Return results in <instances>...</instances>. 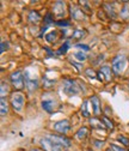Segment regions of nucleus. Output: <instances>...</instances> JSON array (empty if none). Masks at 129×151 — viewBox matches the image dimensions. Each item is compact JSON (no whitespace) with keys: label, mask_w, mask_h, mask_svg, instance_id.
Returning a JSON list of instances; mask_svg holds the SVG:
<instances>
[{"label":"nucleus","mask_w":129,"mask_h":151,"mask_svg":"<svg viewBox=\"0 0 129 151\" xmlns=\"http://www.w3.org/2000/svg\"><path fill=\"white\" fill-rule=\"evenodd\" d=\"M24 102H25V97L23 93H21L19 91L12 93L11 96V106L16 111H21L24 107Z\"/></svg>","instance_id":"nucleus-1"},{"label":"nucleus","mask_w":129,"mask_h":151,"mask_svg":"<svg viewBox=\"0 0 129 151\" xmlns=\"http://www.w3.org/2000/svg\"><path fill=\"white\" fill-rule=\"evenodd\" d=\"M10 81L14 89L17 90H22L25 86V81H24V76L21 71H16L10 76Z\"/></svg>","instance_id":"nucleus-2"},{"label":"nucleus","mask_w":129,"mask_h":151,"mask_svg":"<svg viewBox=\"0 0 129 151\" xmlns=\"http://www.w3.org/2000/svg\"><path fill=\"white\" fill-rule=\"evenodd\" d=\"M62 88H63L65 93H66V95H68V96L78 95V92L80 91L79 90V86H78V83H76L73 79H66V81H63Z\"/></svg>","instance_id":"nucleus-3"},{"label":"nucleus","mask_w":129,"mask_h":151,"mask_svg":"<svg viewBox=\"0 0 129 151\" xmlns=\"http://www.w3.org/2000/svg\"><path fill=\"white\" fill-rule=\"evenodd\" d=\"M40 144H41V146H42V149H43L44 151H63V150H65V146L59 145V144H56V143H54V142L50 140L48 137L42 138L41 142H40Z\"/></svg>","instance_id":"nucleus-4"},{"label":"nucleus","mask_w":129,"mask_h":151,"mask_svg":"<svg viewBox=\"0 0 129 151\" xmlns=\"http://www.w3.org/2000/svg\"><path fill=\"white\" fill-rule=\"evenodd\" d=\"M127 67V58L124 55H117L113 60V70L116 74H121Z\"/></svg>","instance_id":"nucleus-5"},{"label":"nucleus","mask_w":129,"mask_h":151,"mask_svg":"<svg viewBox=\"0 0 129 151\" xmlns=\"http://www.w3.org/2000/svg\"><path fill=\"white\" fill-rule=\"evenodd\" d=\"M71 129V124L68 120H60L58 122H55L54 124V131H56L58 133L60 134H65L67 133V132Z\"/></svg>","instance_id":"nucleus-6"},{"label":"nucleus","mask_w":129,"mask_h":151,"mask_svg":"<svg viewBox=\"0 0 129 151\" xmlns=\"http://www.w3.org/2000/svg\"><path fill=\"white\" fill-rule=\"evenodd\" d=\"M53 12L59 18L65 17L66 16V4L63 1H55L53 5Z\"/></svg>","instance_id":"nucleus-7"},{"label":"nucleus","mask_w":129,"mask_h":151,"mask_svg":"<svg viewBox=\"0 0 129 151\" xmlns=\"http://www.w3.org/2000/svg\"><path fill=\"white\" fill-rule=\"evenodd\" d=\"M90 102L92 104V110H93V114L96 116H98L100 113H102V107H100V101H99V97L93 95L91 99H90Z\"/></svg>","instance_id":"nucleus-8"},{"label":"nucleus","mask_w":129,"mask_h":151,"mask_svg":"<svg viewBox=\"0 0 129 151\" xmlns=\"http://www.w3.org/2000/svg\"><path fill=\"white\" fill-rule=\"evenodd\" d=\"M48 138H49L50 140H53L54 143H56V144H59V145H62V146H65V147H67V146L71 145L69 139H68V138H65V137H62V136L51 134V136H48Z\"/></svg>","instance_id":"nucleus-9"},{"label":"nucleus","mask_w":129,"mask_h":151,"mask_svg":"<svg viewBox=\"0 0 129 151\" xmlns=\"http://www.w3.org/2000/svg\"><path fill=\"white\" fill-rule=\"evenodd\" d=\"M25 88H26L30 92L35 91L36 89L38 88V82H37V81H33V79H30L28 73H25Z\"/></svg>","instance_id":"nucleus-10"},{"label":"nucleus","mask_w":129,"mask_h":151,"mask_svg":"<svg viewBox=\"0 0 129 151\" xmlns=\"http://www.w3.org/2000/svg\"><path fill=\"white\" fill-rule=\"evenodd\" d=\"M99 74H100L99 79H102V77H104L106 82H110V81H111V78H113L111 68H110L109 66H103V67H100V70H99Z\"/></svg>","instance_id":"nucleus-11"},{"label":"nucleus","mask_w":129,"mask_h":151,"mask_svg":"<svg viewBox=\"0 0 129 151\" xmlns=\"http://www.w3.org/2000/svg\"><path fill=\"white\" fill-rule=\"evenodd\" d=\"M90 125L92 126V128H96V129H105L106 126L103 122V120H99L97 118H92L90 120Z\"/></svg>","instance_id":"nucleus-12"},{"label":"nucleus","mask_w":129,"mask_h":151,"mask_svg":"<svg viewBox=\"0 0 129 151\" xmlns=\"http://www.w3.org/2000/svg\"><path fill=\"white\" fill-rule=\"evenodd\" d=\"M29 21H30L31 23H33V24L40 23V22H41V16H40V13H38L37 11H31V12L29 13Z\"/></svg>","instance_id":"nucleus-13"},{"label":"nucleus","mask_w":129,"mask_h":151,"mask_svg":"<svg viewBox=\"0 0 129 151\" xmlns=\"http://www.w3.org/2000/svg\"><path fill=\"white\" fill-rule=\"evenodd\" d=\"M71 12H72V17L74 18V19L80 21V19H83V18H84V12L80 9H78V7H72Z\"/></svg>","instance_id":"nucleus-14"},{"label":"nucleus","mask_w":129,"mask_h":151,"mask_svg":"<svg viewBox=\"0 0 129 151\" xmlns=\"http://www.w3.org/2000/svg\"><path fill=\"white\" fill-rule=\"evenodd\" d=\"M10 92V86L6 82H1V84H0V95H1V99H5L6 95H9Z\"/></svg>","instance_id":"nucleus-15"},{"label":"nucleus","mask_w":129,"mask_h":151,"mask_svg":"<svg viewBox=\"0 0 129 151\" xmlns=\"http://www.w3.org/2000/svg\"><path fill=\"white\" fill-rule=\"evenodd\" d=\"M87 134H88V131H87V128L86 127H81L78 132H77V138L79 139V140H84L86 137H87Z\"/></svg>","instance_id":"nucleus-16"},{"label":"nucleus","mask_w":129,"mask_h":151,"mask_svg":"<svg viewBox=\"0 0 129 151\" xmlns=\"http://www.w3.org/2000/svg\"><path fill=\"white\" fill-rule=\"evenodd\" d=\"M42 108L47 111V113H51L54 111V106H53V102L51 101H43L42 102Z\"/></svg>","instance_id":"nucleus-17"},{"label":"nucleus","mask_w":129,"mask_h":151,"mask_svg":"<svg viewBox=\"0 0 129 151\" xmlns=\"http://www.w3.org/2000/svg\"><path fill=\"white\" fill-rule=\"evenodd\" d=\"M7 113H9V107H7L6 100L1 99V101H0V114L5 115V114H7Z\"/></svg>","instance_id":"nucleus-18"},{"label":"nucleus","mask_w":129,"mask_h":151,"mask_svg":"<svg viewBox=\"0 0 129 151\" xmlns=\"http://www.w3.org/2000/svg\"><path fill=\"white\" fill-rule=\"evenodd\" d=\"M58 31H51V32H49V34H47L46 35V40L48 41V42H50V43H53V42H55L58 40Z\"/></svg>","instance_id":"nucleus-19"},{"label":"nucleus","mask_w":129,"mask_h":151,"mask_svg":"<svg viewBox=\"0 0 129 151\" xmlns=\"http://www.w3.org/2000/svg\"><path fill=\"white\" fill-rule=\"evenodd\" d=\"M121 17L123 18V19H125V21L129 19V5L128 4L122 7V10H121Z\"/></svg>","instance_id":"nucleus-20"},{"label":"nucleus","mask_w":129,"mask_h":151,"mask_svg":"<svg viewBox=\"0 0 129 151\" xmlns=\"http://www.w3.org/2000/svg\"><path fill=\"white\" fill-rule=\"evenodd\" d=\"M85 36V31L84 30H76L74 32H73V39L74 40H79V39H83V37Z\"/></svg>","instance_id":"nucleus-21"},{"label":"nucleus","mask_w":129,"mask_h":151,"mask_svg":"<svg viewBox=\"0 0 129 151\" xmlns=\"http://www.w3.org/2000/svg\"><path fill=\"white\" fill-rule=\"evenodd\" d=\"M81 114H83V116H85V118H88V116H90V113L87 111V101H84V102H83V106H81Z\"/></svg>","instance_id":"nucleus-22"},{"label":"nucleus","mask_w":129,"mask_h":151,"mask_svg":"<svg viewBox=\"0 0 129 151\" xmlns=\"http://www.w3.org/2000/svg\"><path fill=\"white\" fill-rule=\"evenodd\" d=\"M74 58L76 59H78L79 61H84V60H86V54L85 53H83V52H77V53H74Z\"/></svg>","instance_id":"nucleus-23"},{"label":"nucleus","mask_w":129,"mask_h":151,"mask_svg":"<svg viewBox=\"0 0 129 151\" xmlns=\"http://www.w3.org/2000/svg\"><path fill=\"white\" fill-rule=\"evenodd\" d=\"M104 9L108 11L109 17H111V18H115V17H116V12L114 11V9H113L111 6H109V5H104Z\"/></svg>","instance_id":"nucleus-24"},{"label":"nucleus","mask_w":129,"mask_h":151,"mask_svg":"<svg viewBox=\"0 0 129 151\" xmlns=\"http://www.w3.org/2000/svg\"><path fill=\"white\" fill-rule=\"evenodd\" d=\"M102 120H103V122L105 124L106 128H109V129H113V128H114V124H113L111 121H110L106 116H103V119H102Z\"/></svg>","instance_id":"nucleus-25"},{"label":"nucleus","mask_w":129,"mask_h":151,"mask_svg":"<svg viewBox=\"0 0 129 151\" xmlns=\"http://www.w3.org/2000/svg\"><path fill=\"white\" fill-rule=\"evenodd\" d=\"M68 48H69V43H68V42H65V43H63V46H61V47H60V49L58 50V54L66 53V52L68 50Z\"/></svg>","instance_id":"nucleus-26"},{"label":"nucleus","mask_w":129,"mask_h":151,"mask_svg":"<svg viewBox=\"0 0 129 151\" xmlns=\"http://www.w3.org/2000/svg\"><path fill=\"white\" fill-rule=\"evenodd\" d=\"M118 142L120 143H122L123 145H125V146H129V138H127V137H124V136H118Z\"/></svg>","instance_id":"nucleus-27"},{"label":"nucleus","mask_w":129,"mask_h":151,"mask_svg":"<svg viewBox=\"0 0 129 151\" xmlns=\"http://www.w3.org/2000/svg\"><path fill=\"white\" fill-rule=\"evenodd\" d=\"M43 85H44L46 88H53V86L55 85V82H54V81H49V79H47V78H43Z\"/></svg>","instance_id":"nucleus-28"},{"label":"nucleus","mask_w":129,"mask_h":151,"mask_svg":"<svg viewBox=\"0 0 129 151\" xmlns=\"http://www.w3.org/2000/svg\"><path fill=\"white\" fill-rule=\"evenodd\" d=\"M85 73H86L87 77H90V78H96V73H95V71L92 68H87L85 71Z\"/></svg>","instance_id":"nucleus-29"},{"label":"nucleus","mask_w":129,"mask_h":151,"mask_svg":"<svg viewBox=\"0 0 129 151\" xmlns=\"http://www.w3.org/2000/svg\"><path fill=\"white\" fill-rule=\"evenodd\" d=\"M110 149H113V151H125L123 147H121V146H118L116 144H111L110 145Z\"/></svg>","instance_id":"nucleus-30"},{"label":"nucleus","mask_w":129,"mask_h":151,"mask_svg":"<svg viewBox=\"0 0 129 151\" xmlns=\"http://www.w3.org/2000/svg\"><path fill=\"white\" fill-rule=\"evenodd\" d=\"M56 25H59V27H68L71 23L68 22V21H58L56 23H55Z\"/></svg>","instance_id":"nucleus-31"},{"label":"nucleus","mask_w":129,"mask_h":151,"mask_svg":"<svg viewBox=\"0 0 129 151\" xmlns=\"http://www.w3.org/2000/svg\"><path fill=\"white\" fill-rule=\"evenodd\" d=\"M0 48H1V49H0V52L4 53L5 50L9 49V43L7 42H1V45H0Z\"/></svg>","instance_id":"nucleus-32"},{"label":"nucleus","mask_w":129,"mask_h":151,"mask_svg":"<svg viewBox=\"0 0 129 151\" xmlns=\"http://www.w3.org/2000/svg\"><path fill=\"white\" fill-rule=\"evenodd\" d=\"M46 23H48V24H50V23H54V21L51 19V14H47V17H46Z\"/></svg>","instance_id":"nucleus-33"},{"label":"nucleus","mask_w":129,"mask_h":151,"mask_svg":"<svg viewBox=\"0 0 129 151\" xmlns=\"http://www.w3.org/2000/svg\"><path fill=\"white\" fill-rule=\"evenodd\" d=\"M77 47H78V48H80V49H84V50H88V47H87V46H85V45H81V43L77 45Z\"/></svg>","instance_id":"nucleus-34"},{"label":"nucleus","mask_w":129,"mask_h":151,"mask_svg":"<svg viewBox=\"0 0 129 151\" xmlns=\"http://www.w3.org/2000/svg\"><path fill=\"white\" fill-rule=\"evenodd\" d=\"M30 151H42V150H40V149H36V147H35V149H31Z\"/></svg>","instance_id":"nucleus-35"},{"label":"nucleus","mask_w":129,"mask_h":151,"mask_svg":"<svg viewBox=\"0 0 129 151\" xmlns=\"http://www.w3.org/2000/svg\"><path fill=\"white\" fill-rule=\"evenodd\" d=\"M106 151H113V150H111V149H108V150H106Z\"/></svg>","instance_id":"nucleus-36"},{"label":"nucleus","mask_w":129,"mask_h":151,"mask_svg":"<svg viewBox=\"0 0 129 151\" xmlns=\"http://www.w3.org/2000/svg\"><path fill=\"white\" fill-rule=\"evenodd\" d=\"M87 151H91V150H87Z\"/></svg>","instance_id":"nucleus-37"}]
</instances>
